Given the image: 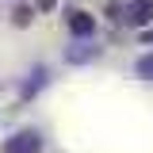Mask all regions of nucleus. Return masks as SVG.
I'll return each instance as SVG.
<instances>
[{
	"label": "nucleus",
	"mask_w": 153,
	"mask_h": 153,
	"mask_svg": "<svg viewBox=\"0 0 153 153\" xmlns=\"http://www.w3.org/2000/svg\"><path fill=\"white\" fill-rule=\"evenodd\" d=\"M4 153H42V138L35 130H19L16 138H8Z\"/></svg>",
	"instance_id": "obj_1"
},
{
	"label": "nucleus",
	"mask_w": 153,
	"mask_h": 153,
	"mask_svg": "<svg viewBox=\"0 0 153 153\" xmlns=\"http://www.w3.org/2000/svg\"><path fill=\"white\" fill-rule=\"evenodd\" d=\"M92 27H96V19L88 16V12H80V8L69 12V31H73V35H92Z\"/></svg>",
	"instance_id": "obj_2"
},
{
	"label": "nucleus",
	"mask_w": 153,
	"mask_h": 153,
	"mask_svg": "<svg viewBox=\"0 0 153 153\" xmlns=\"http://www.w3.org/2000/svg\"><path fill=\"white\" fill-rule=\"evenodd\" d=\"M126 19H130V23H146V19H153V0H134L130 8H126Z\"/></svg>",
	"instance_id": "obj_3"
},
{
	"label": "nucleus",
	"mask_w": 153,
	"mask_h": 153,
	"mask_svg": "<svg viewBox=\"0 0 153 153\" xmlns=\"http://www.w3.org/2000/svg\"><path fill=\"white\" fill-rule=\"evenodd\" d=\"M138 76H146V80H153V54H146V57H138Z\"/></svg>",
	"instance_id": "obj_4"
},
{
	"label": "nucleus",
	"mask_w": 153,
	"mask_h": 153,
	"mask_svg": "<svg viewBox=\"0 0 153 153\" xmlns=\"http://www.w3.org/2000/svg\"><path fill=\"white\" fill-rule=\"evenodd\" d=\"M31 16H35L31 8H16V12H12V23H16V27H27V23H31Z\"/></svg>",
	"instance_id": "obj_5"
},
{
	"label": "nucleus",
	"mask_w": 153,
	"mask_h": 153,
	"mask_svg": "<svg viewBox=\"0 0 153 153\" xmlns=\"http://www.w3.org/2000/svg\"><path fill=\"white\" fill-rule=\"evenodd\" d=\"M42 80H46V73H42V69H35V73H31V84H27L23 92H27V96H35V92H38V84H42Z\"/></svg>",
	"instance_id": "obj_6"
},
{
	"label": "nucleus",
	"mask_w": 153,
	"mask_h": 153,
	"mask_svg": "<svg viewBox=\"0 0 153 153\" xmlns=\"http://www.w3.org/2000/svg\"><path fill=\"white\" fill-rule=\"evenodd\" d=\"M38 4H42V8H46V12H50V8H54V4H57V0H38Z\"/></svg>",
	"instance_id": "obj_7"
},
{
	"label": "nucleus",
	"mask_w": 153,
	"mask_h": 153,
	"mask_svg": "<svg viewBox=\"0 0 153 153\" xmlns=\"http://www.w3.org/2000/svg\"><path fill=\"white\" fill-rule=\"evenodd\" d=\"M146 42H153V31H149V35H146Z\"/></svg>",
	"instance_id": "obj_8"
}]
</instances>
